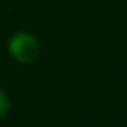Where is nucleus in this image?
Wrapping results in <instances>:
<instances>
[{"instance_id": "obj_1", "label": "nucleus", "mask_w": 127, "mask_h": 127, "mask_svg": "<svg viewBox=\"0 0 127 127\" xmlns=\"http://www.w3.org/2000/svg\"><path fill=\"white\" fill-rule=\"evenodd\" d=\"M8 50L18 63L31 64L37 60L40 45L37 39L29 32H16L8 42Z\"/></svg>"}, {"instance_id": "obj_2", "label": "nucleus", "mask_w": 127, "mask_h": 127, "mask_svg": "<svg viewBox=\"0 0 127 127\" xmlns=\"http://www.w3.org/2000/svg\"><path fill=\"white\" fill-rule=\"evenodd\" d=\"M8 109H10V100L6 96V93L3 90H0V121L8 114Z\"/></svg>"}]
</instances>
